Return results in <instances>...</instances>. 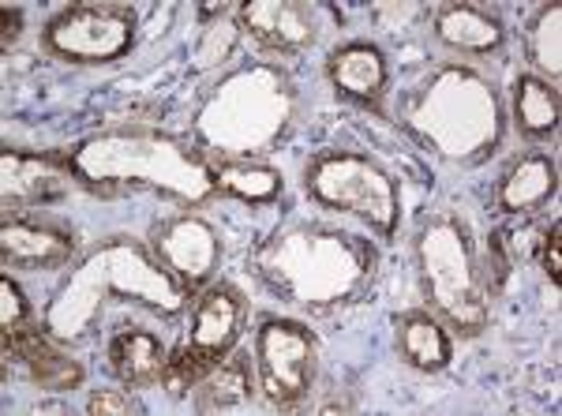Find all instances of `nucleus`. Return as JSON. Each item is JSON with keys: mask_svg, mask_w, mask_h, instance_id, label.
I'll return each mask as SVG.
<instances>
[{"mask_svg": "<svg viewBox=\"0 0 562 416\" xmlns=\"http://www.w3.org/2000/svg\"><path fill=\"white\" fill-rule=\"evenodd\" d=\"M98 296H128L154 307V312L173 315L184 304V289H180L169 270L154 263L143 248H135L128 240H109L102 248H94L83 259V267L71 274V282L57 293V304L49 307V327L57 334H83L79 327L90 323V307L98 304Z\"/></svg>", "mask_w": 562, "mask_h": 416, "instance_id": "obj_2", "label": "nucleus"}, {"mask_svg": "<svg viewBox=\"0 0 562 416\" xmlns=\"http://www.w3.org/2000/svg\"><path fill=\"white\" fill-rule=\"evenodd\" d=\"M555 192H559L555 161H551L548 154L532 150V154H521V158L503 173L495 203L503 206L506 214H529V211H540Z\"/></svg>", "mask_w": 562, "mask_h": 416, "instance_id": "obj_15", "label": "nucleus"}, {"mask_svg": "<svg viewBox=\"0 0 562 416\" xmlns=\"http://www.w3.org/2000/svg\"><path fill=\"white\" fill-rule=\"evenodd\" d=\"M4 360H20L31 379L45 391H71L83 383V368L71 360L57 341H49L42 330H12L4 334Z\"/></svg>", "mask_w": 562, "mask_h": 416, "instance_id": "obj_13", "label": "nucleus"}, {"mask_svg": "<svg viewBox=\"0 0 562 416\" xmlns=\"http://www.w3.org/2000/svg\"><path fill=\"white\" fill-rule=\"evenodd\" d=\"M240 26L274 53L307 49L319 34L315 12L307 4H296V0H248L240 8Z\"/></svg>", "mask_w": 562, "mask_h": 416, "instance_id": "obj_10", "label": "nucleus"}, {"mask_svg": "<svg viewBox=\"0 0 562 416\" xmlns=\"http://www.w3.org/2000/svg\"><path fill=\"white\" fill-rule=\"evenodd\" d=\"M20 31H23V12L20 8H4V38H0V49H12L20 42Z\"/></svg>", "mask_w": 562, "mask_h": 416, "instance_id": "obj_27", "label": "nucleus"}, {"mask_svg": "<svg viewBox=\"0 0 562 416\" xmlns=\"http://www.w3.org/2000/svg\"><path fill=\"white\" fill-rule=\"evenodd\" d=\"M68 169L105 195L121 188H147L180 203H203L217 192L211 161L192 143L139 124L90 135L68 154Z\"/></svg>", "mask_w": 562, "mask_h": 416, "instance_id": "obj_1", "label": "nucleus"}, {"mask_svg": "<svg viewBox=\"0 0 562 416\" xmlns=\"http://www.w3.org/2000/svg\"><path fill=\"white\" fill-rule=\"evenodd\" d=\"M251 394V372H248V360L244 357H229L225 352L222 360L206 372L199 383L192 386L195 397V409L199 413H225V409H237V405L248 402Z\"/></svg>", "mask_w": 562, "mask_h": 416, "instance_id": "obj_19", "label": "nucleus"}, {"mask_svg": "<svg viewBox=\"0 0 562 416\" xmlns=\"http://www.w3.org/2000/svg\"><path fill=\"white\" fill-rule=\"evenodd\" d=\"M135 42V15L121 4H79L45 26V45L76 65H113Z\"/></svg>", "mask_w": 562, "mask_h": 416, "instance_id": "obj_7", "label": "nucleus"}, {"mask_svg": "<svg viewBox=\"0 0 562 416\" xmlns=\"http://www.w3.org/2000/svg\"><path fill=\"white\" fill-rule=\"evenodd\" d=\"M543 274L551 278V285H559V278H562V222H551L548 237H543Z\"/></svg>", "mask_w": 562, "mask_h": 416, "instance_id": "obj_26", "label": "nucleus"}, {"mask_svg": "<svg viewBox=\"0 0 562 416\" xmlns=\"http://www.w3.org/2000/svg\"><path fill=\"white\" fill-rule=\"evenodd\" d=\"M87 413L90 416H132V413H139V402H135L128 391H98L87 402Z\"/></svg>", "mask_w": 562, "mask_h": 416, "instance_id": "obj_25", "label": "nucleus"}, {"mask_svg": "<svg viewBox=\"0 0 562 416\" xmlns=\"http://www.w3.org/2000/svg\"><path fill=\"white\" fill-rule=\"evenodd\" d=\"M262 278L301 304H330L349 296L368 274V251L346 233L323 225H293L259 256Z\"/></svg>", "mask_w": 562, "mask_h": 416, "instance_id": "obj_3", "label": "nucleus"}, {"mask_svg": "<svg viewBox=\"0 0 562 416\" xmlns=\"http://www.w3.org/2000/svg\"><path fill=\"white\" fill-rule=\"evenodd\" d=\"M514 116L525 135H551L559 128V90L537 76H521L514 87Z\"/></svg>", "mask_w": 562, "mask_h": 416, "instance_id": "obj_22", "label": "nucleus"}, {"mask_svg": "<svg viewBox=\"0 0 562 416\" xmlns=\"http://www.w3.org/2000/svg\"><path fill=\"white\" fill-rule=\"evenodd\" d=\"M166 360L169 352L161 346V338L143 327H124L109 341V368L124 386L158 383L161 372H166Z\"/></svg>", "mask_w": 562, "mask_h": 416, "instance_id": "obj_17", "label": "nucleus"}, {"mask_svg": "<svg viewBox=\"0 0 562 416\" xmlns=\"http://www.w3.org/2000/svg\"><path fill=\"white\" fill-rule=\"evenodd\" d=\"M214 184L217 192L237 195L244 203H270V199L281 195V173L262 161L251 158H222L214 161Z\"/></svg>", "mask_w": 562, "mask_h": 416, "instance_id": "obj_21", "label": "nucleus"}, {"mask_svg": "<svg viewBox=\"0 0 562 416\" xmlns=\"http://www.w3.org/2000/svg\"><path fill=\"white\" fill-rule=\"evenodd\" d=\"M413 121L424 139L450 158H469L498 135V102L476 76L447 68L435 83L420 90Z\"/></svg>", "mask_w": 562, "mask_h": 416, "instance_id": "obj_5", "label": "nucleus"}, {"mask_svg": "<svg viewBox=\"0 0 562 416\" xmlns=\"http://www.w3.org/2000/svg\"><path fill=\"white\" fill-rule=\"evenodd\" d=\"M71 169L60 166L57 158H42V154H26L8 147L0 154V188H4V211H20V206H38L57 199L68 188Z\"/></svg>", "mask_w": 562, "mask_h": 416, "instance_id": "obj_11", "label": "nucleus"}, {"mask_svg": "<svg viewBox=\"0 0 562 416\" xmlns=\"http://www.w3.org/2000/svg\"><path fill=\"white\" fill-rule=\"evenodd\" d=\"M244 323V301L233 285H214L211 293L199 296L195 315H192V341L199 352H206L211 360H222L225 352L237 346Z\"/></svg>", "mask_w": 562, "mask_h": 416, "instance_id": "obj_14", "label": "nucleus"}, {"mask_svg": "<svg viewBox=\"0 0 562 416\" xmlns=\"http://www.w3.org/2000/svg\"><path fill=\"white\" fill-rule=\"evenodd\" d=\"M307 192L330 211L357 214L375 233H394L402 203H397V184L379 161L352 150H326L307 166Z\"/></svg>", "mask_w": 562, "mask_h": 416, "instance_id": "obj_6", "label": "nucleus"}, {"mask_svg": "<svg viewBox=\"0 0 562 416\" xmlns=\"http://www.w3.org/2000/svg\"><path fill=\"white\" fill-rule=\"evenodd\" d=\"M397 346H402V357L420 372H442L450 364V352H454L442 323L431 315H405L397 323Z\"/></svg>", "mask_w": 562, "mask_h": 416, "instance_id": "obj_20", "label": "nucleus"}, {"mask_svg": "<svg viewBox=\"0 0 562 416\" xmlns=\"http://www.w3.org/2000/svg\"><path fill=\"white\" fill-rule=\"evenodd\" d=\"M559 15L562 8L551 4L540 12V20L529 31V53L537 60V68L551 71V79H559Z\"/></svg>", "mask_w": 562, "mask_h": 416, "instance_id": "obj_23", "label": "nucleus"}, {"mask_svg": "<svg viewBox=\"0 0 562 416\" xmlns=\"http://www.w3.org/2000/svg\"><path fill=\"white\" fill-rule=\"evenodd\" d=\"M330 79L357 102H379L386 90V57L368 42H349L330 57Z\"/></svg>", "mask_w": 562, "mask_h": 416, "instance_id": "obj_18", "label": "nucleus"}, {"mask_svg": "<svg viewBox=\"0 0 562 416\" xmlns=\"http://www.w3.org/2000/svg\"><path fill=\"white\" fill-rule=\"evenodd\" d=\"M71 248H76V237L53 222L4 218V225H0V259H4V267L53 270L68 263Z\"/></svg>", "mask_w": 562, "mask_h": 416, "instance_id": "obj_12", "label": "nucleus"}, {"mask_svg": "<svg viewBox=\"0 0 562 416\" xmlns=\"http://www.w3.org/2000/svg\"><path fill=\"white\" fill-rule=\"evenodd\" d=\"M154 256L184 293H192V289L206 285L214 278L222 244H217V233L203 218L180 214V218H169L154 229Z\"/></svg>", "mask_w": 562, "mask_h": 416, "instance_id": "obj_9", "label": "nucleus"}, {"mask_svg": "<svg viewBox=\"0 0 562 416\" xmlns=\"http://www.w3.org/2000/svg\"><path fill=\"white\" fill-rule=\"evenodd\" d=\"M435 38L461 57H487L503 45V23L473 4H447L435 15Z\"/></svg>", "mask_w": 562, "mask_h": 416, "instance_id": "obj_16", "label": "nucleus"}, {"mask_svg": "<svg viewBox=\"0 0 562 416\" xmlns=\"http://www.w3.org/2000/svg\"><path fill=\"white\" fill-rule=\"evenodd\" d=\"M420 282L428 304L461 334H480L487 323V282L480 274L469 229L454 214H435L416 240Z\"/></svg>", "mask_w": 562, "mask_h": 416, "instance_id": "obj_4", "label": "nucleus"}, {"mask_svg": "<svg viewBox=\"0 0 562 416\" xmlns=\"http://www.w3.org/2000/svg\"><path fill=\"white\" fill-rule=\"evenodd\" d=\"M26 323V301H23V289L12 282V278H0V327L4 334L20 330Z\"/></svg>", "mask_w": 562, "mask_h": 416, "instance_id": "obj_24", "label": "nucleus"}, {"mask_svg": "<svg viewBox=\"0 0 562 416\" xmlns=\"http://www.w3.org/2000/svg\"><path fill=\"white\" fill-rule=\"evenodd\" d=\"M256 364L267 402L278 405V409H293L315 383L319 346H315L312 330L301 327V323L270 319L259 327Z\"/></svg>", "mask_w": 562, "mask_h": 416, "instance_id": "obj_8", "label": "nucleus"}]
</instances>
